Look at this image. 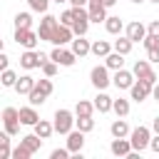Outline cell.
Returning <instances> with one entry per match:
<instances>
[{
	"label": "cell",
	"mask_w": 159,
	"mask_h": 159,
	"mask_svg": "<svg viewBox=\"0 0 159 159\" xmlns=\"http://www.w3.org/2000/svg\"><path fill=\"white\" fill-rule=\"evenodd\" d=\"M132 75H134L137 80H144V82H149V84H154V82H157V75L152 72V65H149V60H137V62H134V67H132Z\"/></svg>",
	"instance_id": "7"
},
{
	"label": "cell",
	"mask_w": 159,
	"mask_h": 159,
	"mask_svg": "<svg viewBox=\"0 0 159 159\" xmlns=\"http://www.w3.org/2000/svg\"><path fill=\"white\" fill-rule=\"evenodd\" d=\"M89 82H92L97 89H107V87L112 84L109 70H107L104 65H97V67H92V72H89Z\"/></svg>",
	"instance_id": "4"
},
{
	"label": "cell",
	"mask_w": 159,
	"mask_h": 159,
	"mask_svg": "<svg viewBox=\"0 0 159 159\" xmlns=\"http://www.w3.org/2000/svg\"><path fill=\"white\" fill-rule=\"evenodd\" d=\"M147 32H152V35H157V37H159V20H152V22H149V27H147Z\"/></svg>",
	"instance_id": "42"
},
{
	"label": "cell",
	"mask_w": 159,
	"mask_h": 159,
	"mask_svg": "<svg viewBox=\"0 0 159 159\" xmlns=\"http://www.w3.org/2000/svg\"><path fill=\"white\" fill-rule=\"evenodd\" d=\"M32 127H35V134H37L40 139H50V134L55 132V129H52V122H47V119H37Z\"/></svg>",
	"instance_id": "24"
},
{
	"label": "cell",
	"mask_w": 159,
	"mask_h": 159,
	"mask_svg": "<svg viewBox=\"0 0 159 159\" xmlns=\"http://www.w3.org/2000/svg\"><path fill=\"white\" fill-rule=\"evenodd\" d=\"M55 2H67V0H55Z\"/></svg>",
	"instance_id": "51"
},
{
	"label": "cell",
	"mask_w": 159,
	"mask_h": 159,
	"mask_svg": "<svg viewBox=\"0 0 159 159\" xmlns=\"http://www.w3.org/2000/svg\"><path fill=\"white\" fill-rule=\"evenodd\" d=\"M72 15H75V20H72V35H87V30H89V15H87V7H72Z\"/></svg>",
	"instance_id": "2"
},
{
	"label": "cell",
	"mask_w": 159,
	"mask_h": 159,
	"mask_svg": "<svg viewBox=\"0 0 159 159\" xmlns=\"http://www.w3.org/2000/svg\"><path fill=\"white\" fill-rule=\"evenodd\" d=\"M104 7H112V5H117V0H99Z\"/></svg>",
	"instance_id": "48"
},
{
	"label": "cell",
	"mask_w": 159,
	"mask_h": 159,
	"mask_svg": "<svg viewBox=\"0 0 159 159\" xmlns=\"http://www.w3.org/2000/svg\"><path fill=\"white\" fill-rule=\"evenodd\" d=\"M152 132H154V134H159V117H154V119H152Z\"/></svg>",
	"instance_id": "46"
},
{
	"label": "cell",
	"mask_w": 159,
	"mask_h": 159,
	"mask_svg": "<svg viewBox=\"0 0 159 159\" xmlns=\"http://www.w3.org/2000/svg\"><path fill=\"white\" fill-rule=\"evenodd\" d=\"M2 124H5V132L10 137H17V132H20V117H17L15 107H5L2 109Z\"/></svg>",
	"instance_id": "5"
},
{
	"label": "cell",
	"mask_w": 159,
	"mask_h": 159,
	"mask_svg": "<svg viewBox=\"0 0 159 159\" xmlns=\"http://www.w3.org/2000/svg\"><path fill=\"white\" fill-rule=\"evenodd\" d=\"M144 35H147V27H144L139 20H134V22H129V25H127V37H129L132 42H142V40H144Z\"/></svg>",
	"instance_id": "16"
},
{
	"label": "cell",
	"mask_w": 159,
	"mask_h": 159,
	"mask_svg": "<svg viewBox=\"0 0 159 159\" xmlns=\"http://www.w3.org/2000/svg\"><path fill=\"white\" fill-rule=\"evenodd\" d=\"M109 132H112V137H129V124L124 122V117H119V119L112 122Z\"/></svg>",
	"instance_id": "26"
},
{
	"label": "cell",
	"mask_w": 159,
	"mask_h": 159,
	"mask_svg": "<svg viewBox=\"0 0 159 159\" xmlns=\"http://www.w3.org/2000/svg\"><path fill=\"white\" fill-rule=\"evenodd\" d=\"M70 157V149L65 147V149H52V154H50V159H67Z\"/></svg>",
	"instance_id": "40"
},
{
	"label": "cell",
	"mask_w": 159,
	"mask_h": 159,
	"mask_svg": "<svg viewBox=\"0 0 159 159\" xmlns=\"http://www.w3.org/2000/svg\"><path fill=\"white\" fill-rule=\"evenodd\" d=\"M92 104H94V109H97L99 114H104V112H109V109H112V97H109V94H104V89H99V94L94 97V102H92Z\"/></svg>",
	"instance_id": "19"
},
{
	"label": "cell",
	"mask_w": 159,
	"mask_h": 159,
	"mask_svg": "<svg viewBox=\"0 0 159 159\" xmlns=\"http://www.w3.org/2000/svg\"><path fill=\"white\" fill-rule=\"evenodd\" d=\"M7 65H10V57H7L5 52H0V72H2V70H7Z\"/></svg>",
	"instance_id": "44"
},
{
	"label": "cell",
	"mask_w": 159,
	"mask_h": 159,
	"mask_svg": "<svg viewBox=\"0 0 159 159\" xmlns=\"http://www.w3.org/2000/svg\"><path fill=\"white\" fill-rule=\"evenodd\" d=\"M132 2H144V0H132Z\"/></svg>",
	"instance_id": "50"
},
{
	"label": "cell",
	"mask_w": 159,
	"mask_h": 159,
	"mask_svg": "<svg viewBox=\"0 0 159 159\" xmlns=\"http://www.w3.org/2000/svg\"><path fill=\"white\" fill-rule=\"evenodd\" d=\"M89 45H92V42L84 40V35H80L77 40L72 37V47H70V50L75 52V57H84V55H89Z\"/></svg>",
	"instance_id": "18"
},
{
	"label": "cell",
	"mask_w": 159,
	"mask_h": 159,
	"mask_svg": "<svg viewBox=\"0 0 159 159\" xmlns=\"http://www.w3.org/2000/svg\"><path fill=\"white\" fill-rule=\"evenodd\" d=\"M112 109H114V114L117 117H127L129 114V99H112Z\"/></svg>",
	"instance_id": "29"
},
{
	"label": "cell",
	"mask_w": 159,
	"mask_h": 159,
	"mask_svg": "<svg viewBox=\"0 0 159 159\" xmlns=\"http://www.w3.org/2000/svg\"><path fill=\"white\" fill-rule=\"evenodd\" d=\"M82 147H84V132L70 129L67 132V149H70V154H80Z\"/></svg>",
	"instance_id": "13"
},
{
	"label": "cell",
	"mask_w": 159,
	"mask_h": 159,
	"mask_svg": "<svg viewBox=\"0 0 159 159\" xmlns=\"http://www.w3.org/2000/svg\"><path fill=\"white\" fill-rule=\"evenodd\" d=\"M132 82H134V75L129 72V70H114V77H112V84L117 87V89H129L132 87Z\"/></svg>",
	"instance_id": "14"
},
{
	"label": "cell",
	"mask_w": 159,
	"mask_h": 159,
	"mask_svg": "<svg viewBox=\"0 0 159 159\" xmlns=\"http://www.w3.org/2000/svg\"><path fill=\"white\" fill-rule=\"evenodd\" d=\"M72 2V7H87V0H67Z\"/></svg>",
	"instance_id": "45"
},
{
	"label": "cell",
	"mask_w": 159,
	"mask_h": 159,
	"mask_svg": "<svg viewBox=\"0 0 159 159\" xmlns=\"http://www.w3.org/2000/svg\"><path fill=\"white\" fill-rule=\"evenodd\" d=\"M89 52H92L94 57H104L107 52H112V45H109L107 40H94V42L89 45Z\"/></svg>",
	"instance_id": "25"
},
{
	"label": "cell",
	"mask_w": 159,
	"mask_h": 159,
	"mask_svg": "<svg viewBox=\"0 0 159 159\" xmlns=\"http://www.w3.org/2000/svg\"><path fill=\"white\" fill-rule=\"evenodd\" d=\"M152 97H154V99H157V102H159V84H157V82H154V84H152Z\"/></svg>",
	"instance_id": "47"
},
{
	"label": "cell",
	"mask_w": 159,
	"mask_h": 159,
	"mask_svg": "<svg viewBox=\"0 0 159 159\" xmlns=\"http://www.w3.org/2000/svg\"><path fill=\"white\" fill-rule=\"evenodd\" d=\"M50 60H52V62H57V67H72L77 57H75V52H72V50H65V47L55 45V50L50 52Z\"/></svg>",
	"instance_id": "6"
},
{
	"label": "cell",
	"mask_w": 159,
	"mask_h": 159,
	"mask_svg": "<svg viewBox=\"0 0 159 159\" xmlns=\"http://www.w3.org/2000/svg\"><path fill=\"white\" fill-rule=\"evenodd\" d=\"M27 5H30V10H35V12H47V7H50V0H27Z\"/></svg>",
	"instance_id": "37"
},
{
	"label": "cell",
	"mask_w": 159,
	"mask_h": 159,
	"mask_svg": "<svg viewBox=\"0 0 159 159\" xmlns=\"http://www.w3.org/2000/svg\"><path fill=\"white\" fill-rule=\"evenodd\" d=\"M109 152H112L114 157H127V154L132 152V144H129L127 137H114L112 144H109Z\"/></svg>",
	"instance_id": "15"
},
{
	"label": "cell",
	"mask_w": 159,
	"mask_h": 159,
	"mask_svg": "<svg viewBox=\"0 0 159 159\" xmlns=\"http://www.w3.org/2000/svg\"><path fill=\"white\" fill-rule=\"evenodd\" d=\"M57 22H60V20H57L55 15H47V12H45V17L40 20L37 37H40V40H45V42H50V40H52V32H55V27H57Z\"/></svg>",
	"instance_id": "9"
},
{
	"label": "cell",
	"mask_w": 159,
	"mask_h": 159,
	"mask_svg": "<svg viewBox=\"0 0 159 159\" xmlns=\"http://www.w3.org/2000/svg\"><path fill=\"white\" fill-rule=\"evenodd\" d=\"M149 149H152V152H154V154H159V134H157V137H152V139H149Z\"/></svg>",
	"instance_id": "43"
},
{
	"label": "cell",
	"mask_w": 159,
	"mask_h": 159,
	"mask_svg": "<svg viewBox=\"0 0 159 159\" xmlns=\"http://www.w3.org/2000/svg\"><path fill=\"white\" fill-rule=\"evenodd\" d=\"M22 27H32V15L30 12H17L15 15V30H22Z\"/></svg>",
	"instance_id": "30"
},
{
	"label": "cell",
	"mask_w": 159,
	"mask_h": 159,
	"mask_svg": "<svg viewBox=\"0 0 159 159\" xmlns=\"http://www.w3.org/2000/svg\"><path fill=\"white\" fill-rule=\"evenodd\" d=\"M15 82H17V75H15L10 67L0 72V84H2V87H15Z\"/></svg>",
	"instance_id": "31"
},
{
	"label": "cell",
	"mask_w": 159,
	"mask_h": 159,
	"mask_svg": "<svg viewBox=\"0 0 159 159\" xmlns=\"http://www.w3.org/2000/svg\"><path fill=\"white\" fill-rule=\"evenodd\" d=\"M37 32L32 30V27H22V30H15V42L17 45H22L25 50H35V45H37Z\"/></svg>",
	"instance_id": "8"
},
{
	"label": "cell",
	"mask_w": 159,
	"mask_h": 159,
	"mask_svg": "<svg viewBox=\"0 0 159 159\" xmlns=\"http://www.w3.org/2000/svg\"><path fill=\"white\" fill-rule=\"evenodd\" d=\"M10 134L7 132H0V159H7L10 157Z\"/></svg>",
	"instance_id": "32"
},
{
	"label": "cell",
	"mask_w": 159,
	"mask_h": 159,
	"mask_svg": "<svg viewBox=\"0 0 159 159\" xmlns=\"http://www.w3.org/2000/svg\"><path fill=\"white\" fill-rule=\"evenodd\" d=\"M72 127H75V114H72L70 109H57V112H55L52 129H55L57 134H67Z\"/></svg>",
	"instance_id": "3"
},
{
	"label": "cell",
	"mask_w": 159,
	"mask_h": 159,
	"mask_svg": "<svg viewBox=\"0 0 159 159\" xmlns=\"http://www.w3.org/2000/svg\"><path fill=\"white\" fill-rule=\"evenodd\" d=\"M40 70H42V75H45V77H55V75H57V62L45 60V62L40 65Z\"/></svg>",
	"instance_id": "36"
},
{
	"label": "cell",
	"mask_w": 159,
	"mask_h": 159,
	"mask_svg": "<svg viewBox=\"0 0 159 159\" xmlns=\"http://www.w3.org/2000/svg\"><path fill=\"white\" fill-rule=\"evenodd\" d=\"M129 94H132V99H134V102H144V99L152 94V84H149V82H144V80H139V82L134 80V82H132V87H129Z\"/></svg>",
	"instance_id": "11"
},
{
	"label": "cell",
	"mask_w": 159,
	"mask_h": 159,
	"mask_svg": "<svg viewBox=\"0 0 159 159\" xmlns=\"http://www.w3.org/2000/svg\"><path fill=\"white\" fill-rule=\"evenodd\" d=\"M72 27H67V25H60L57 22V27H55V32H52V45H60V47H65L67 42H72Z\"/></svg>",
	"instance_id": "12"
},
{
	"label": "cell",
	"mask_w": 159,
	"mask_h": 159,
	"mask_svg": "<svg viewBox=\"0 0 159 159\" xmlns=\"http://www.w3.org/2000/svg\"><path fill=\"white\" fill-rule=\"evenodd\" d=\"M17 117H20V124H27V127H32V124L40 119V114L35 112L32 104H30V107H20V109H17Z\"/></svg>",
	"instance_id": "17"
},
{
	"label": "cell",
	"mask_w": 159,
	"mask_h": 159,
	"mask_svg": "<svg viewBox=\"0 0 159 159\" xmlns=\"http://www.w3.org/2000/svg\"><path fill=\"white\" fill-rule=\"evenodd\" d=\"M152 2H159V0H152Z\"/></svg>",
	"instance_id": "52"
},
{
	"label": "cell",
	"mask_w": 159,
	"mask_h": 159,
	"mask_svg": "<svg viewBox=\"0 0 159 159\" xmlns=\"http://www.w3.org/2000/svg\"><path fill=\"white\" fill-rule=\"evenodd\" d=\"M20 144L30 152V154H35V152H40V147H42V139L37 137V134H25L22 139H20Z\"/></svg>",
	"instance_id": "21"
},
{
	"label": "cell",
	"mask_w": 159,
	"mask_h": 159,
	"mask_svg": "<svg viewBox=\"0 0 159 159\" xmlns=\"http://www.w3.org/2000/svg\"><path fill=\"white\" fill-rule=\"evenodd\" d=\"M2 47H5V42H2V37H0V52H2Z\"/></svg>",
	"instance_id": "49"
},
{
	"label": "cell",
	"mask_w": 159,
	"mask_h": 159,
	"mask_svg": "<svg viewBox=\"0 0 159 159\" xmlns=\"http://www.w3.org/2000/svg\"><path fill=\"white\" fill-rule=\"evenodd\" d=\"M35 87H37V89H40L42 94H47V97H50V94H52V89H55V87H52V80H50V77H45V80H35Z\"/></svg>",
	"instance_id": "34"
},
{
	"label": "cell",
	"mask_w": 159,
	"mask_h": 159,
	"mask_svg": "<svg viewBox=\"0 0 159 159\" xmlns=\"http://www.w3.org/2000/svg\"><path fill=\"white\" fill-rule=\"evenodd\" d=\"M27 97H30V104H32V107H37V104H42V102L47 99V94H42L37 87H32V89L27 92Z\"/></svg>",
	"instance_id": "35"
},
{
	"label": "cell",
	"mask_w": 159,
	"mask_h": 159,
	"mask_svg": "<svg viewBox=\"0 0 159 159\" xmlns=\"http://www.w3.org/2000/svg\"><path fill=\"white\" fill-rule=\"evenodd\" d=\"M147 55H149V62H159V45L149 47V50H147Z\"/></svg>",
	"instance_id": "41"
},
{
	"label": "cell",
	"mask_w": 159,
	"mask_h": 159,
	"mask_svg": "<svg viewBox=\"0 0 159 159\" xmlns=\"http://www.w3.org/2000/svg\"><path fill=\"white\" fill-rule=\"evenodd\" d=\"M75 124H77V129H80V132H84V134L94 129V119H92V117H77V119H75Z\"/></svg>",
	"instance_id": "33"
},
{
	"label": "cell",
	"mask_w": 159,
	"mask_h": 159,
	"mask_svg": "<svg viewBox=\"0 0 159 159\" xmlns=\"http://www.w3.org/2000/svg\"><path fill=\"white\" fill-rule=\"evenodd\" d=\"M32 87H35V80H32L30 75H22V77H17V82H15V87H12V89H15L17 94H27Z\"/></svg>",
	"instance_id": "23"
},
{
	"label": "cell",
	"mask_w": 159,
	"mask_h": 159,
	"mask_svg": "<svg viewBox=\"0 0 159 159\" xmlns=\"http://www.w3.org/2000/svg\"><path fill=\"white\" fill-rule=\"evenodd\" d=\"M10 157H12V159H27V157H30V152L20 144V147H15V149L10 152Z\"/></svg>",
	"instance_id": "38"
},
{
	"label": "cell",
	"mask_w": 159,
	"mask_h": 159,
	"mask_svg": "<svg viewBox=\"0 0 159 159\" xmlns=\"http://www.w3.org/2000/svg\"><path fill=\"white\" fill-rule=\"evenodd\" d=\"M92 112H94V104L87 99H80L75 107V117H92Z\"/></svg>",
	"instance_id": "28"
},
{
	"label": "cell",
	"mask_w": 159,
	"mask_h": 159,
	"mask_svg": "<svg viewBox=\"0 0 159 159\" xmlns=\"http://www.w3.org/2000/svg\"><path fill=\"white\" fill-rule=\"evenodd\" d=\"M149 139H152V129H149V127H142V124H139V127H134V129L129 132V144H132V149L139 152V154L149 147Z\"/></svg>",
	"instance_id": "1"
},
{
	"label": "cell",
	"mask_w": 159,
	"mask_h": 159,
	"mask_svg": "<svg viewBox=\"0 0 159 159\" xmlns=\"http://www.w3.org/2000/svg\"><path fill=\"white\" fill-rule=\"evenodd\" d=\"M132 45H134V42L124 35V37H117L112 47H114V52H119V55H129V52H132Z\"/></svg>",
	"instance_id": "27"
},
{
	"label": "cell",
	"mask_w": 159,
	"mask_h": 159,
	"mask_svg": "<svg viewBox=\"0 0 159 159\" xmlns=\"http://www.w3.org/2000/svg\"><path fill=\"white\" fill-rule=\"evenodd\" d=\"M104 67H107V70H122V67H124V55H119V52H107V55H104Z\"/></svg>",
	"instance_id": "20"
},
{
	"label": "cell",
	"mask_w": 159,
	"mask_h": 159,
	"mask_svg": "<svg viewBox=\"0 0 159 159\" xmlns=\"http://www.w3.org/2000/svg\"><path fill=\"white\" fill-rule=\"evenodd\" d=\"M104 27H107V32H109V35H119V32H122V27H124V22H122V17H119V15H107Z\"/></svg>",
	"instance_id": "22"
},
{
	"label": "cell",
	"mask_w": 159,
	"mask_h": 159,
	"mask_svg": "<svg viewBox=\"0 0 159 159\" xmlns=\"http://www.w3.org/2000/svg\"><path fill=\"white\" fill-rule=\"evenodd\" d=\"M72 20H75V15H72V7H70V10H65V12L60 15V25H67V27H70V25H72Z\"/></svg>",
	"instance_id": "39"
},
{
	"label": "cell",
	"mask_w": 159,
	"mask_h": 159,
	"mask_svg": "<svg viewBox=\"0 0 159 159\" xmlns=\"http://www.w3.org/2000/svg\"><path fill=\"white\" fill-rule=\"evenodd\" d=\"M87 15H89V22H104L107 20V7L99 2V0H87Z\"/></svg>",
	"instance_id": "10"
}]
</instances>
